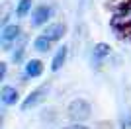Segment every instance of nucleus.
I'll return each instance as SVG.
<instances>
[{"mask_svg":"<svg viewBox=\"0 0 131 129\" xmlns=\"http://www.w3.org/2000/svg\"><path fill=\"white\" fill-rule=\"evenodd\" d=\"M47 94H49V84H41V86H37L35 90H31L26 96V100L22 102V112H29L33 107H37L39 104H43Z\"/></svg>","mask_w":131,"mask_h":129,"instance_id":"2","label":"nucleus"},{"mask_svg":"<svg viewBox=\"0 0 131 129\" xmlns=\"http://www.w3.org/2000/svg\"><path fill=\"white\" fill-rule=\"evenodd\" d=\"M20 37H22V27L18 26V24H8L0 31V45L4 47V51H10V47Z\"/></svg>","mask_w":131,"mask_h":129,"instance_id":"3","label":"nucleus"},{"mask_svg":"<svg viewBox=\"0 0 131 129\" xmlns=\"http://www.w3.org/2000/svg\"><path fill=\"white\" fill-rule=\"evenodd\" d=\"M24 55H26V41H22L16 47V51L12 53V61H14V63H20V61L24 59Z\"/></svg>","mask_w":131,"mask_h":129,"instance_id":"13","label":"nucleus"},{"mask_svg":"<svg viewBox=\"0 0 131 129\" xmlns=\"http://www.w3.org/2000/svg\"><path fill=\"white\" fill-rule=\"evenodd\" d=\"M45 37H49L51 41H61V39L67 35V26L61 24V22H55V24H49L43 31Z\"/></svg>","mask_w":131,"mask_h":129,"instance_id":"6","label":"nucleus"},{"mask_svg":"<svg viewBox=\"0 0 131 129\" xmlns=\"http://www.w3.org/2000/svg\"><path fill=\"white\" fill-rule=\"evenodd\" d=\"M63 129H90V127H86L84 123H72V125H67Z\"/></svg>","mask_w":131,"mask_h":129,"instance_id":"16","label":"nucleus"},{"mask_svg":"<svg viewBox=\"0 0 131 129\" xmlns=\"http://www.w3.org/2000/svg\"><path fill=\"white\" fill-rule=\"evenodd\" d=\"M6 72H8V64L0 63V80H4V78H6Z\"/></svg>","mask_w":131,"mask_h":129,"instance_id":"15","label":"nucleus"},{"mask_svg":"<svg viewBox=\"0 0 131 129\" xmlns=\"http://www.w3.org/2000/svg\"><path fill=\"white\" fill-rule=\"evenodd\" d=\"M18 100H20L18 88H14V86H4V88L0 90V102L4 104V106H14V104H18Z\"/></svg>","mask_w":131,"mask_h":129,"instance_id":"8","label":"nucleus"},{"mask_svg":"<svg viewBox=\"0 0 131 129\" xmlns=\"http://www.w3.org/2000/svg\"><path fill=\"white\" fill-rule=\"evenodd\" d=\"M110 53H112V47H110L108 43H96V45H94L92 57H94L96 63H102L106 57H110Z\"/></svg>","mask_w":131,"mask_h":129,"instance_id":"10","label":"nucleus"},{"mask_svg":"<svg viewBox=\"0 0 131 129\" xmlns=\"http://www.w3.org/2000/svg\"><path fill=\"white\" fill-rule=\"evenodd\" d=\"M67 112H69V117L74 121V123H82V121H86L90 117V112H92V106L88 100L84 98H74L69 107H67Z\"/></svg>","mask_w":131,"mask_h":129,"instance_id":"1","label":"nucleus"},{"mask_svg":"<svg viewBox=\"0 0 131 129\" xmlns=\"http://www.w3.org/2000/svg\"><path fill=\"white\" fill-rule=\"evenodd\" d=\"M67 57H69V47H67V45L59 47L57 53H55V57H53V61H51V70H53V72H59V70L63 69V64L67 63Z\"/></svg>","mask_w":131,"mask_h":129,"instance_id":"9","label":"nucleus"},{"mask_svg":"<svg viewBox=\"0 0 131 129\" xmlns=\"http://www.w3.org/2000/svg\"><path fill=\"white\" fill-rule=\"evenodd\" d=\"M129 26H131V0L121 4L115 12V16L112 18V27H115V29H123Z\"/></svg>","mask_w":131,"mask_h":129,"instance_id":"4","label":"nucleus"},{"mask_svg":"<svg viewBox=\"0 0 131 129\" xmlns=\"http://www.w3.org/2000/svg\"><path fill=\"white\" fill-rule=\"evenodd\" d=\"M43 61L39 59H29L26 63V69H24V76L26 78H39V76L43 74Z\"/></svg>","mask_w":131,"mask_h":129,"instance_id":"7","label":"nucleus"},{"mask_svg":"<svg viewBox=\"0 0 131 129\" xmlns=\"http://www.w3.org/2000/svg\"><path fill=\"white\" fill-rule=\"evenodd\" d=\"M31 6H33V0H20L16 6V16L18 18H26L29 12H31Z\"/></svg>","mask_w":131,"mask_h":129,"instance_id":"12","label":"nucleus"},{"mask_svg":"<svg viewBox=\"0 0 131 129\" xmlns=\"http://www.w3.org/2000/svg\"><path fill=\"white\" fill-rule=\"evenodd\" d=\"M119 129H131V112H127L123 117H121V123H119Z\"/></svg>","mask_w":131,"mask_h":129,"instance_id":"14","label":"nucleus"},{"mask_svg":"<svg viewBox=\"0 0 131 129\" xmlns=\"http://www.w3.org/2000/svg\"><path fill=\"white\" fill-rule=\"evenodd\" d=\"M51 16H53V8H51V6H37V8L31 12V26L33 27L45 26V24L51 20Z\"/></svg>","mask_w":131,"mask_h":129,"instance_id":"5","label":"nucleus"},{"mask_svg":"<svg viewBox=\"0 0 131 129\" xmlns=\"http://www.w3.org/2000/svg\"><path fill=\"white\" fill-rule=\"evenodd\" d=\"M51 39L49 37H45V35H39V37H35L33 39V49L35 51H39V53H47L51 49Z\"/></svg>","mask_w":131,"mask_h":129,"instance_id":"11","label":"nucleus"}]
</instances>
